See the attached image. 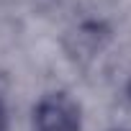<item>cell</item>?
I'll list each match as a JSON object with an SVG mask.
<instances>
[{"instance_id":"obj_2","label":"cell","mask_w":131,"mask_h":131,"mask_svg":"<svg viewBox=\"0 0 131 131\" xmlns=\"http://www.w3.org/2000/svg\"><path fill=\"white\" fill-rule=\"evenodd\" d=\"M0 131H8V113H5L3 103H0Z\"/></svg>"},{"instance_id":"obj_1","label":"cell","mask_w":131,"mask_h":131,"mask_svg":"<svg viewBox=\"0 0 131 131\" xmlns=\"http://www.w3.org/2000/svg\"><path fill=\"white\" fill-rule=\"evenodd\" d=\"M80 105L64 93H51L34 111V131H80Z\"/></svg>"}]
</instances>
